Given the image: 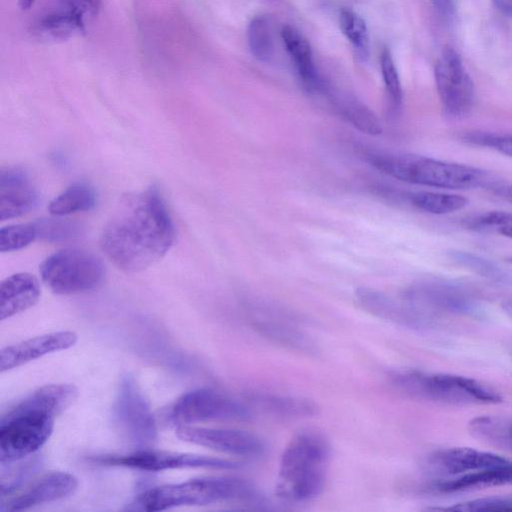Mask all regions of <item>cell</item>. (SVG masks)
<instances>
[{
	"label": "cell",
	"mask_w": 512,
	"mask_h": 512,
	"mask_svg": "<svg viewBox=\"0 0 512 512\" xmlns=\"http://www.w3.org/2000/svg\"><path fill=\"white\" fill-rule=\"evenodd\" d=\"M175 229L155 188L124 196L103 228L100 246L106 257L127 273L141 272L172 247Z\"/></svg>",
	"instance_id": "1"
},
{
	"label": "cell",
	"mask_w": 512,
	"mask_h": 512,
	"mask_svg": "<svg viewBox=\"0 0 512 512\" xmlns=\"http://www.w3.org/2000/svg\"><path fill=\"white\" fill-rule=\"evenodd\" d=\"M368 162L397 180L443 189L490 187L495 178L485 170L431 157L400 152H369Z\"/></svg>",
	"instance_id": "2"
},
{
	"label": "cell",
	"mask_w": 512,
	"mask_h": 512,
	"mask_svg": "<svg viewBox=\"0 0 512 512\" xmlns=\"http://www.w3.org/2000/svg\"><path fill=\"white\" fill-rule=\"evenodd\" d=\"M329 445L316 431H302L286 445L279 462L275 491L288 503H304L323 490Z\"/></svg>",
	"instance_id": "3"
},
{
	"label": "cell",
	"mask_w": 512,
	"mask_h": 512,
	"mask_svg": "<svg viewBox=\"0 0 512 512\" xmlns=\"http://www.w3.org/2000/svg\"><path fill=\"white\" fill-rule=\"evenodd\" d=\"M252 485L230 476L205 477L149 489L137 496L129 509L163 511L181 506H204L254 495Z\"/></svg>",
	"instance_id": "4"
},
{
	"label": "cell",
	"mask_w": 512,
	"mask_h": 512,
	"mask_svg": "<svg viewBox=\"0 0 512 512\" xmlns=\"http://www.w3.org/2000/svg\"><path fill=\"white\" fill-rule=\"evenodd\" d=\"M392 383L410 397L441 404L478 405L503 401L502 395L490 386L459 375L405 370L393 374Z\"/></svg>",
	"instance_id": "5"
},
{
	"label": "cell",
	"mask_w": 512,
	"mask_h": 512,
	"mask_svg": "<svg viewBox=\"0 0 512 512\" xmlns=\"http://www.w3.org/2000/svg\"><path fill=\"white\" fill-rule=\"evenodd\" d=\"M55 416L20 401L1 418L0 463L23 460L50 438Z\"/></svg>",
	"instance_id": "6"
},
{
	"label": "cell",
	"mask_w": 512,
	"mask_h": 512,
	"mask_svg": "<svg viewBox=\"0 0 512 512\" xmlns=\"http://www.w3.org/2000/svg\"><path fill=\"white\" fill-rule=\"evenodd\" d=\"M40 274L54 293L71 295L98 288L103 283L105 269L94 254L67 248L47 257L40 265Z\"/></svg>",
	"instance_id": "7"
},
{
	"label": "cell",
	"mask_w": 512,
	"mask_h": 512,
	"mask_svg": "<svg viewBox=\"0 0 512 512\" xmlns=\"http://www.w3.org/2000/svg\"><path fill=\"white\" fill-rule=\"evenodd\" d=\"M114 422L122 436L137 449L157 440V427L150 405L135 379L123 377L113 407Z\"/></svg>",
	"instance_id": "8"
},
{
	"label": "cell",
	"mask_w": 512,
	"mask_h": 512,
	"mask_svg": "<svg viewBox=\"0 0 512 512\" xmlns=\"http://www.w3.org/2000/svg\"><path fill=\"white\" fill-rule=\"evenodd\" d=\"M434 77L444 114L451 119L465 117L474 103V84L460 55L447 46L438 58Z\"/></svg>",
	"instance_id": "9"
},
{
	"label": "cell",
	"mask_w": 512,
	"mask_h": 512,
	"mask_svg": "<svg viewBox=\"0 0 512 512\" xmlns=\"http://www.w3.org/2000/svg\"><path fill=\"white\" fill-rule=\"evenodd\" d=\"M92 460L100 464L149 472L180 468L233 469L238 466L235 462L221 458L156 450L152 447L137 449L126 455L101 456Z\"/></svg>",
	"instance_id": "10"
},
{
	"label": "cell",
	"mask_w": 512,
	"mask_h": 512,
	"mask_svg": "<svg viewBox=\"0 0 512 512\" xmlns=\"http://www.w3.org/2000/svg\"><path fill=\"white\" fill-rule=\"evenodd\" d=\"M247 415L248 409L237 400L206 388L183 394L171 409V419L178 426L212 420L242 419Z\"/></svg>",
	"instance_id": "11"
},
{
	"label": "cell",
	"mask_w": 512,
	"mask_h": 512,
	"mask_svg": "<svg viewBox=\"0 0 512 512\" xmlns=\"http://www.w3.org/2000/svg\"><path fill=\"white\" fill-rule=\"evenodd\" d=\"M176 434L183 441L234 456L254 457L264 450L258 437L237 429L179 425Z\"/></svg>",
	"instance_id": "12"
},
{
	"label": "cell",
	"mask_w": 512,
	"mask_h": 512,
	"mask_svg": "<svg viewBox=\"0 0 512 512\" xmlns=\"http://www.w3.org/2000/svg\"><path fill=\"white\" fill-rule=\"evenodd\" d=\"M100 0H54L36 23L38 34L64 39L85 31L86 19L94 15Z\"/></svg>",
	"instance_id": "13"
},
{
	"label": "cell",
	"mask_w": 512,
	"mask_h": 512,
	"mask_svg": "<svg viewBox=\"0 0 512 512\" xmlns=\"http://www.w3.org/2000/svg\"><path fill=\"white\" fill-rule=\"evenodd\" d=\"M78 486L77 478L67 472L47 473L33 481L17 496L2 503L1 511H24L41 504L57 501L72 494Z\"/></svg>",
	"instance_id": "14"
},
{
	"label": "cell",
	"mask_w": 512,
	"mask_h": 512,
	"mask_svg": "<svg viewBox=\"0 0 512 512\" xmlns=\"http://www.w3.org/2000/svg\"><path fill=\"white\" fill-rule=\"evenodd\" d=\"M510 460L472 448L454 447L433 452L426 460L428 471L441 477H453L467 472L498 466Z\"/></svg>",
	"instance_id": "15"
},
{
	"label": "cell",
	"mask_w": 512,
	"mask_h": 512,
	"mask_svg": "<svg viewBox=\"0 0 512 512\" xmlns=\"http://www.w3.org/2000/svg\"><path fill=\"white\" fill-rule=\"evenodd\" d=\"M38 193L28 174L21 168L5 166L0 169V220L20 217L31 211Z\"/></svg>",
	"instance_id": "16"
},
{
	"label": "cell",
	"mask_w": 512,
	"mask_h": 512,
	"mask_svg": "<svg viewBox=\"0 0 512 512\" xmlns=\"http://www.w3.org/2000/svg\"><path fill=\"white\" fill-rule=\"evenodd\" d=\"M77 339L73 331H58L7 346L0 352V371L4 373L44 355L71 348Z\"/></svg>",
	"instance_id": "17"
},
{
	"label": "cell",
	"mask_w": 512,
	"mask_h": 512,
	"mask_svg": "<svg viewBox=\"0 0 512 512\" xmlns=\"http://www.w3.org/2000/svg\"><path fill=\"white\" fill-rule=\"evenodd\" d=\"M512 484V461L493 467L467 472L437 480L428 489L439 494L471 491L492 486Z\"/></svg>",
	"instance_id": "18"
},
{
	"label": "cell",
	"mask_w": 512,
	"mask_h": 512,
	"mask_svg": "<svg viewBox=\"0 0 512 512\" xmlns=\"http://www.w3.org/2000/svg\"><path fill=\"white\" fill-rule=\"evenodd\" d=\"M41 294L37 278L29 273H16L0 284V319L5 320L33 307Z\"/></svg>",
	"instance_id": "19"
},
{
	"label": "cell",
	"mask_w": 512,
	"mask_h": 512,
	"mask_svg": "<svg viewBox=\"0 0 512 512\" xmlns=\"http://www.w3.org/2000/svg\"><path fill=\"white\" fill-rule=\"evenodd\" d=\"M281 37L306 87L310 90L321 89V83L313 62L311 46L306 37L290 25L282 27Z\"/></svg>",
	"instance_id": "20"
},
{
	"label": "cell",
	"mask_w": 512,
	"mask_h": 512,
	"mask_svg": "<svg viewBox=\"0 0 512 512\" xmlns=\"http://www.w3.org/2000/svg\"><path fill=\"white\" fill-rule=\"evenodd\" d=\"M468 429L475 438L512 452V417L479 416L469 422Z\"/></svg>",
	"instance_id": "21"
},
{
	"label": "cell",
	"mask_w": 512,
	"mask_h": 512,
	"mask_svg": "<svg viewBox=\"0 0 512 512\" xmlns=\"http://www.w3.org/2000/svg\"><path fill=\"white\" fill-rule=\"evenodd\" d=\"M333 102L342 117L356 129L369 135L381 134V122L362 102L347 95L336 96Z\"/></svg>",
	"instance_id": "22"
},
{
	"label": "cell",
	"mask_w": 512,
	"mask_h": 512,
	"mask_svg": "<svg viewBox=\"0 0 512 512\" xmlns=\"http://www.w3.org/2000/svg\"><path fill=\"white\" fill-rule=\"evenodd\" d=\"M408 200L416 209L434 215L456 212L468 204L462 195L437 191L413 192L408 194Z\"/></svg>",
	"instance_id": "23"
},
{
	"label": "cell",
	"mask_w": 512,
	"mask_h": 512,
	"mask_svg": "<svg viewBox=\"0 0 512 512\" xmlns=\"http://www.w3.org/2000/svg\"><path fill=\"white\" fill-rule=\"evenodd\" d=\"M96 205L94 190L85 184H74L56 196L48 206L50 214L65 216L76 212L89 211Z\"/></svg>",
	"instance_id": "24"
},
{
	"label": "cell",
	"mask_w": 512,
	"mask_h": 512,
	"mask_svg": "<svg viewBox=\"0 0 512 512\" xmlns=\"http://www.w3.org/2000/svg\"><path fill=\"white\" fill-rule=\"evenodd\" d=\"M253 402L272 414L284 417H303L313 415L316 406L308 399L279 395H256Z\"/></svg>",
	"instance_id": "25"
},
{
	"label": "cell",
	"mask_w": 512,
	"mask_h": 512,
	"mask_svg": "<svg viewBox=\"0 0 512 512\" xmlns=\"http://www.w3.org/2000/svg\"><path fill=\"white\" fill-rule=\"evenodd\" d=\"M247 41L253 56L262 62H268L274 54L272 27L265 16L254 17L247 28Z\"/></svg>",
	"instance_id": "26"
},
{
	"label": "cell",
	"mask_w": 512,
	"mask_h": 512,
	"mask_svg": "<svg viewBox=\"0 0 512 512\" xmlns=\"http://www.w3.org/2000/svg\"><path fill=\"white\" fill-rule=\"evenodd\" d=\"M339 27L356 52L366 58L369 53V33L365 20L349 9L341 10Z\"/></svg>",
	"instance_id": "27"
},
{
	"label": "cell",
	"mask_w": 512,
	"mask_h": 512,
	"mask_svg": "<svg viewBox=\"0 0 512 512\" xmlns=\"http://www.w3.org/2000/svg\"><path fill=\"white\" fill-rule=\"evenodd\" d=\"M464 225L475 232L494 233L512 239V212L489 211L468 217Z\"/></svg>",
	"instance_id": "28"
},
{
	"label": "cell",
	"mask_w": 512,
	"mask_h": 512,
	"mask_svg": "<svg viewBox=\"0 0 512 512\" xmlns=\"http://www.w3.org/2000/svg\"><path fill=\"white\" fill-rule=\"evenodd\" d=\"M449 257L456 264L496 282L507 283L510 276L492 261L474 253L465 251H451Z\"/></svg>",
	"instance_id": "29"
},
{
	"label": "cell",
	"mask_w": 512,
	"mask_h": 512,
	"mask_svg": "<svg viewBox=\"0 0 512 512\" xmlns=\"http://www.w3.org/2000/svg\"><path fill=\"white\" fill-rule=\"evenodd\" d=\"M36 238H38V231L35 223L3 227L0 230V251L20 250L30 245Z\"/></svg>",
	"instance_id": "30"
},
{
	"label": "cell",
	"mask_w": 512,
	"mask_h": 512,
	"mask_svg": "<svg viewBox=\"0 0 512 512\" xmlns=\"http://www.w3.org/2000/svg\"><path fill=\"white\" fill-rule=\"evenodd\" d=\"M462 139L471 145L490 148L512 157V133L470 131Z\"/></svg>",
	"instance_id": "31"
},
{
	"label": "cell",
	"mask_w": 512,
	"mask_h": 512,
	"mask_svg": "<svg viewBox=\"0 0 512 512\" xmlns=\"http://www.w3.org/2000/svg\"><path fill=\"white\" fill-rule=\"evenodd\" d=\"M433 510L461 512L512 511V495L479 498L449 507L433 508Z\"/></svg>",
	"instance_id": "32"
},
{
	"label": "cell",
	"mask_w": 512,
	"mask_h": 512,
	"mask_svg": "<svg viewBox=\"0 0 512 512\" xmlns=\"http://www.w3.org/2000/svg\"><path fill=\"white\" fill-rule=\"evenodd\" d=\"M380 67L390 100L395 107H398L402 102V86L394 60L387 48L383 49L381 52Z\"/></svg>",
	"instance_id": "33"
},
{
	"label": "cell",
	"mask_w": 512,
	"mask_h": 512,
	"mask_svg": "<svg viewBox=\"0 0 512 512\" xmlns=\"http://www.w3.org/2000/svg\"><path fill=\"white\" fill-rule=\"evenodd\" d=\"M39 464L36 458H31L25 462L8 468V473H1V497L4 498L23 484V482L32 474Z\"/></svg>",
	"instance_id": "34"
},
{
	"label": "cell",
	"mask_w": 512,
	"mask_h": 512,
	"mask_svg": "<svg viewBox=\"0 0 512 512\" xmlns=\"http://www.w3.org/2000/svg\"><path fill=\"white\" fill-rule=\"evenodd\" d=\"M38 237L47 240H60L74 236L78 227L73 223L61 220H41L35 222Z\"/></svg>",
	"instance_id": "35"
},
{
	"label": "cell",
	"mask_w": 512,
	"mask_h": 512,
	"mask_svg": "<svg viewBox=\"0 0 512 512\" xmlns=\"http://www.w3.org/2000/svg\"><path fill=\"white\" fill-rule=\"evenodd\" d=\"M434 6L443 15L450 17L454 13V4L452 0H431Z\"/></svg>",
	"instance_id": "36"
},
{
	"label": "cell",
	"mask_w": 512,
	"mask_h": 512,
	"mask_svg": "<svg viewBox=\"0 0 512 512\" xmlns=\"http://www.w3.org/2000/svg\"><path fill=\"white\" fill-rule=\"evenodd\" d=\"M495 6L505 15L512 17V0H493Z\"/></svg>",
	"instance_id": "37"
},
{
	"label": "cell",
	"mask_w": 512,
	"mask_h": 512,
	"mask_svg": "<svg viewBox=\"0 0 512 512\" xmlns=\"http://www.w3.org/2000/svg\"><path fill=\"white\" fill-rule=\"evenodd\" d=\"M495 193L505 201L512 203V186H497Z\"/></svg>",
	"instance_id": "38"
},
{
	"label": "cell",
	"mask_w": 512,
	"mask_h": 512,
	"mask_svg": "<svg viewBox=\"0 0 512 512\" xmlns=\"http://www.w3.org/2000/svg\"><path fill=\"white\" fill-rule=\"evenodd\" d=\"M502 308L504 312L512 319V299L503 302Z\"/></svg>",
	"instance_id": "39"
},
{
	"label": "cell",
	"mask_w": 512,
	"mask_h": 512,
	"mask_svg": "<svg viewBox=\"0 0 512 512\" xmlns=\"http://www.w3.org/2000/svg\"><path fill=\"white\" fill-rule=\"evenodd\" d=\"M34 2L35 0H19V6L22 10H27L33 5Z\"/></svg>",
	"instance_id": "40"
},
{
	"label": "cell",
	"mask_w": 512,
	"mask_h": 512,
	"mask_svg": "<svg viewBox=\"0 0 512 512\" xmlns=\"http://www.w3.org/2000/svg\"><path fill=\"white\" fill-rule=\"evenodd\" d=\"M508 261L512 263V256L508 258Z\"/></svg>",
	"instance_id": "41"
}]
</instances>
